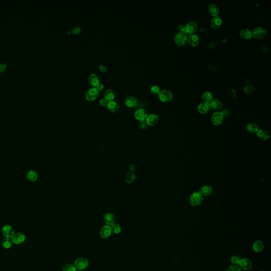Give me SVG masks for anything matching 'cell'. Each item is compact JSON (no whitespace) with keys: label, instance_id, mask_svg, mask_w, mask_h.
<instances>
[{"label":"cell","instance_id":"1","mask_svg":"<svg viewBox=\"0 0 271 271\" xmlns=\"http://www.w3.org/2000/svg\"><path fill=\"white\" fill-rule=\"evenodd\" d=\"M203 201V196L199 192H194L190 197V203L193 206H198L202 203Z\"/></svg>","mask_w":271,"mask_h":271},{"label":"cell","instance_id":"2","mask_svg":"<svg viewBox=\"0 0 271 271\" xmlns=\"http://www.w3.org/2000/svg\"><path fill=\"white\" fill-rule=\"evenodd\" d=\"M74 265L76 268V269L83 270L88 268V261L86 258L81 257L76 259V260L74 262Z\"/></svg>","mask_w":271,"mask_h":271},{"label":"cell","instance_id":"3","mask_svg":"<svg viewBox=\"0 0 271 271\" xmlns=\"http://www.w3.org/2000/svg\"><path fill=\"white\" fill-rule=\"evenodd\" d=\"M99 91L95 86L90 88L85 93V97L87 100L92 101L94 100L98 97Z\"/></svg>","mask_w":271,"mask_h":271},{"label":"cell","instance_id":"4","mask_svg":"<svg viewBox=\"0 0 271 271\" xmlns=\"http://www.w3.org/2000/svg\"><path fill=\"white\" fill-rule=\"evenodd\" d=\"M158 95L160 100L164 102H168L171 101L173 97L172 92L168 90H164L160 91Z\"/></svg>","mask_w":271,"mask_h":271},{"label":"cell","instance_id":"5","mask_svg":"<svg viewBox=\"0 0 271 271\" xmlns=\"http://www.w3.org/2000/svg\"><path fill=\"white\" fill-rule=\"evenodd\" d=\"M267 34V31L262 27L255 28L252 32V36L257 39H261L264 38Z\"/></svg>","mask_w":271,"mask_h":271},{"label":"cell","instance_id":"6","mask_svg":"<svg viewBox=\"0 0 271 271\" xmlns=\"http://www.w3.org/2000/svg\"><path fill=\"white\" fill-rule=\"evenodd\" d=\"M224 121V114L220 112H215L211 117V121L215 126L221 125Z\"/></svg>","mask_w":271,"mask_h":271},{"label":"cell","instance_id":"7","mask_svg":"<svg viewBox=\"0 0 271 271\" xmlns=\"http://www.w3.org/2000/svg\"><path fill=\"white\" fill-rule=\"evenodd\" d=\"M197 29V25L195 22L191 21L183 27V33L185 34H192L196 32Z\"/></svg>","mask_w":271,"mask_h":271},{"label":"cell","instance_id":"8","mask_svg":"<svg viewBox=\"0 0 271 271\" xmlns=\"http://www.w3.org/2000/svg\"><path fill=\"white\" fill-rule=\"evenodd\" d=\"M187 34L184 33L180 32V33H178L175 35L174 40H175V43L176 45L180 46L185 45L187 41Z\"/></svg>","mask_w":271,"mask_h":271},{"label":"cell","instance_id":"9","mask_svg":"<svg viewBox=\"0 0 271 271\" xmlns=\"http://www.w3.org/2000/svg\"><path fill=\"white\" fill-rule=\"evenodd\" d=\"M2 233L5 238H11L15 235V230L10 225H6L3 227L2 229Z\"/></svg>","mask_w":271,"mask_h":271},{"label":"cell","instance_id":"10","mask_svg":"<svg viewBox=\"0 0 271 271\" xmlns=\"http://www.w3.org/2000/svg\"><path fill=\"white\" fill-rule=\"evenodd\" d=\"M13 243L15 244L20 245L22 244L25 240V236L22 233H15L11 238Z\"/></svg>","mask_w":271,"mask_h":271},{"label":"cell","instance_id":"11","mask_svg":"<svg viewBox=\"0 0 271 271\" xmlns=\"http://www.w3.org/2000/svg\"><path fill=\"white\" fill-rule=\"evenodd\" d=\"M112 233V232L110 226L108 225H105L101 228L99 233L102 238L106 239L108 238L111 236Z\"/></svg>","mask_w":271,"mask_h":271},{"label":"cell","instance_id":"12","mask_svg":"<svg viewBox=\"0 0 271 271\" xmlns=\"http://www.w3.org/2000/svg\"><path fill=\"white\" fill-rule=\"evenodd\" d=\"M240 267L242 270H245V271H248L250 270L253 266V263L251 260L249 259H242L241 260L240 263L238 265Z\"/></svg>","mask_w":271,"mask_h":271},{"label":"cell","instance_id":"13","mask_svg":"<svg viewBox=\"0 0 271 271\" xmlns=\"http://www.w3.org/2000/svg\"><path fill=\"white\" fill-rule=\"evenodd\" d=\"M145 121L148 126H155L159 121V117L156 114L152 113L147 115Z\"/></svg>","mask_w":271,"mask_h":271},{"label":"cell","instance_id":"14","mask_svg":"<svg viewBox=\"0 0 271 271\" xmlns=\"http://www.w3.org/2000/svg\"><path fill=\"white\" fill-rule=\"evenodd\" d=\"M147 115V113L143 109H139L137 110L135 112V118L137 120L139 121H145Z\"/></svg>","mask_w":271,"mask_h":271},{"label":"cell","instance_id":"15","mask_svg":"<svg viewBox=\"0 0 271 271\" xmlns=\"http://www.w3.org/2000/svg\"><path fill=\"white\" fill-rule=\"evenodd\" d=\"M188 43L193 47H196L199 43V37L195 34H189L188 38H187Z\"/></svg>","mask_w":271,"mask_h":271},{"label":"cell","instance_id":"16","mask_svg":"<svg viewBox=\"0 0 271 271\" xmlns=\"http://www.w3.org/2000/svg\"><path fill=\"white\" fill-rule=\"evenodd\" d=\"M103 220L106 225L110 226L115 223V216L113 214L109 212L104 215Z\"/></svg>","mask_w":271,"mask_h":271},{"label":"cell","instance_id":"17","mask_svg":"<svg viewBox=\"0 0 271 271\" xmlns=\"http://www.w3.org/2000/svg\"><path fill=\"white\" fill-rule=\"evenodd\" d=\"M210 109L211 107L209 103H202L197 107L198 112L201 114H206L210 111Z\"/></svg>","mask_w":271,"mask_h":271},{"label":"cell","instance_id":"18","mask_svg":"<svg viewBox=\"0 0 271 271\" xmlns=\"http://www.w3.org/2000/svg\"><path fill=\"white\" fill-rule=\"evenodd\" d=\"M222 19L219 16H215L212 18L210 22V25L212 28L214 29H219L222 25Z\"/></svg>","mask_w":271,"mask_h":271},{"label":"cell","instance_id":"19","mask_svg":"<svg viewBox=\"0 0 271 271\" xmlns=\"http://www.w3.org/2000/svg\"><path fill=\"white\" fill-rule=\"evenodd\" d=\"M246 130L251 134L256 133L257 131L259 130V127L257 124L254 122H250L246 125Z\"/></svg>","mask_w":271,"mask_h":271},{"label":"cell","instance_id":"20","mask_svg":"<svg viewBox=\"0 0 271 271\" xmlns=\"http://www.w3.org/2000/svg\"><path fill=\"white\" fill-rule=\"evenodd\" d=\"M213 192V189L212 187L209 186V185H205L203 187H201L200 189V193L202 196H209L212 194Z\"/></svg>","mask_w":271,"mask_h":271},{"label":"cell","instance_id":"21","mask_svg":"<svg viewBox=\"0 0 271 271\" xmlns=\"http://www.w3.org/2000/svg\"><path fill=\"white\" fill-rule=\"evenodd\" d=\"M264 245L263 242L260 241H255L254 242L252 248L256 253H260L264 250Z\"/></svg>","mask_w":271,"mask_h":271},{"label":"cell","instance_id":"22","mask_svg":"<svg viewBox=\"0 0 271 271\" xmlns=\"http://www.w3.org/2000/svg\"><path fill=\"white\" fill-rule=\"evenodd\" d=\"M125 103H126L127 106L130 107V108H132V107L136 106L137 103V100L134 96L130 95V96H128L126 97V99H125Z\"/></svg>","mask_w":271,"mask_h":271},{"label":"cell","instance_id":"23","mask_svg":"<svg viewBox=\"0 0 271 271\" xmlns=\"http://www.w3.org/2000/svg\"><path fill=\"white\" fill-rule=\"evenodd\" d=\"M26 178H27V180L29 181L34 182L38 180V173L34 170H30L27 173V175H26Z\"/></svg>","mask_w":271,"mask_h":271},{"label":"cell","instance_id":"24","mask_svg":"<svg viewBox=\"0 0 271 271\" xmlns=\"http://www.w3.org/2000/svg\"><path fill=\"white\" fill-rule=\"evenodd\" d=\"M88 81L90 84L93 86H97V85L100 83V79L97 74L94 73H91L88 76Z\"/></svg>","mask_w":271,"mask_h":271},{"label":"cell","instance_id":"25","mask_svg":"<svg viewBox=\"0 0 271 271\" xmlns=\"http://www.w3.org/2000/svg\"><path fill=\"white\" fill-rule=\"evenodd\" d=\"M256 135L257 137L260 140H266L269 138V134L268 131L262 129H259V130L256 133Z\"/></svg>","mask_w":271,"mask_h":271},{"label":"cell","instance_id":"26","mask_svg":"<svg viewBox=\"0 0 271 271\" xmlns=\"http://www.w3.org/2000/svg\"><path fill=\"white\" fill-rule=\"evenodd\" d=\"M106 106L110 111L112 112L117 111V110H118L119 109V105L118 103L114 100L109 101Z\"/></svg>","mask_w":271,"mask_h":271},{"label":"cell","instance_id":"27","mask_svg":"<svg viewBox=\"0 0 271 271\" xmlns=\"http://www.w3.org/2000/svg\"><path fill=\"white\" fill-rule=\"evenodd\" d=\"M104 97L109 101L113 100L115 97V92L111 88L106 89L104 92Z\"/></svg>","mask_w":271,"mask_h":271},{"label":"cell","instance_id":"28","mask_svg":"<svg viewBox=\"0 0 271 271\" xmlns=\"http://www.w3.org/2000/svg\"><path fill=\"white\" fill-rule=\"evenodd\" d=\"M240 36L242 39H250L252 37V32L249 29H242L240 32Z\"/></svg>","mask_w":271,"mask_h":271},{"label":"cell","instance_id":"29","mask_svg":"<svg viewBox=\"0 0 271 271\" xmlns=\"http://www.w3.org/2000/svg\"><path fill=\"white\" fill-rule=\"evenodd\" d=\"M208 10L210 15L214 17L218 16V15H219V7H218L215 4L210 5L209 7Z\"/></svg>","mask_w":271,"mask_h":271},{"label":"cell","instance_id":"30","mask_svg":"<svg viewBox=\"0 0 271 271\" xmlns=\"http://www.w3.org/2000/svg\"><path fill=\"white\" fill-rule=\"evenodd\" d=\"M210 107L212 108V109L218 110L221 109L222 107V103L220 101L218 100H212L210 103Z\"/></svg>","mask_w":271,"mask_h":271},{"label":"cell","instance_id":"31","mask_svg":"<svg viewBox=\"0 0 271 271\" xmlns=\"http://www.w3.org/2000/svg\"><path fill=\"white\" fill-rule=\"evenodd\" d=\"M136 180V175L133 172L128 173L125 176V181L126 183L130 184L133 183Z\"/></svg>","mask_w":271,"mask_h":271},{"label":"cell","instance_id":"32","mask_svg":"<svg viewBox=\"0 0 271 271\" xmlns=\"http://www.w3.org/2000/svg\"><path fill=\"white\" fill-rule=\"evenodd\" d=\"M13 242L11 238H5L2 242V245L4 248L9 249L12 246Z\"/></svg>","mask_w":271,"mask_h":271},{"label":"cell","instance_id":"33","mask_svg":"<svg viewBox=\"0 0 271 271\" xmlns=\"http://www.w3.org/2000/svg\"><path fill=\"white\" fill-rule=\"evenodd\" d=\"M202 100L204 101V102L210 103V102L212 100L213 97H212V94L210 92H206L202 94Z\"/></svg>","mask_w":271,"mask_h":271},{"label":"cell","instance_id":"34","mask_svg":"<svg viewBox=\"0 0 271 271\" xmlns=\"http://www.w3.org/2000/svg\"><path fill=\"white\" fill-rule=\"evenodd\" d=\"M110 227L111 228L112 232L115 234H119L121 232V227L117 223H114L110 226Z\"/></svg>","mask_w":271,"mask_h":271},{"label":"cell","instance_id":"35","mask_svg":"<svg viewBox=\"0 0 271 271\" xmlns=\"http://www.w3.org/2000/svg\"><path fill=\"white\" fill-rule=\"evenodd\" d=\"M244 91L245 92L246 94H253L255 92V88L254 86L248 85H246V86H245V88H244Z\"/></svg>","mask_w":271,"mask_h":271},{"label":"cell","instance_id":"36","mask_svg":"<svg viewBox=\"0 0 271 271\" xmlns=\"http://www.w3.org/2000/svg\"><path fill=\"white\" fill-rule=\"evenodd\" d=\"M76 268L74 264H66L63 266V271H76Z\"/></svg>","mask_w":271,"mask_h":271},{"label":"cell","instance_id":"37","mask_svg":"<svg viewBox=\"0 0 271 271\" xmlns=\"http://www.w3.org/2000/svg\"><path fill=\"white\" fill-rule=\"evenodd\" d=\"M241 260H242V259H241L240 257L236 256V255H234V256H233L231 257L230 262L233 264V265H238L239 263H240Z\"/></svg>","mask_w":271,"mask_h":271},{"label":"cell","instance_id":"38","mask_svg":"<svg viewBox=\"0 0 271 271\" xmlns=\"http://www.w3.org/2000/svg\"><path fill=\"white\" fill-rule=\"evenodd\" d=\"M160 91L161 90L160 89V87L157 86V85H154V86L151 87V93H153L154 95H158V94L160 93Z\"/></svg>","mask_w":271,"mask_h":271},{"label":"cell","instance_id":"39","mask_svg":"<svg viewBox=\"0 0 271 271\" xmlns=\"http://www.w3.org/2000/svg\"><path fill=\"white\" fill-rule=\"evenodd\" d=\"M226 271H242V269L238 265H232L227 268Z\"/></svg>","mask_w":271,"mask_h":271},{"label":"cell","instance_id":"40","mask_svg":"<svg viewBox=\"0 0 271 271\" xmlns=\"http://www.w3.org/2000/svg\"><path fill=\"white\" fill-rule=\"evenodd\" d=\"M147 124L146 122V121H140L139 124V127L140 129H145L146 128H147Z\"/></svg>","mask_w":271,"mask_h":271},{"label":"cell","instance_id":"41","mask_svg":"<svg viewBox=\"0 0 271 271\" xmlns=\"http://www.w3.org/2000/svg\"><path fill=\"white\" fill-rule=\"evenodd\" d=\"M108 102H109V101L107 100L105 98H102V99H101L100 100V104L102 106H106Z\"/></svg>","mask_w":271,"mask_h":271},{"label":"cell","instance_id":"42","mask_svg":"<svg viewBox=\"0 0 271 271\" xmlns=\"http://www.w3.org/2000/svg\"><path fill=\"white\" fill-rule=\"evenodd\" d=\"M81 31V28L79 27H74V28L72 30V32L75 34H79Z\"/></svg>","mask_w":271,"mask_h":271},{"label":"cell","instance_id":"43","mask_svg":"<svg viewBox=\"0 0 271 271\" xmlns=\"http://www.w3.org/2000/svg\"><path fill=\"white\" fill-rule=\"evenodd\" d=\"M99 70L101 71V72H103V73H105V72H106L108 70V69H107V67H106V66H105V65H103V64H101L100 66H99Z\"/></svg>","mask_w":271,"mask_h":271},{"label":"cell","instance_id":"44","mask_svg":"<svg viewBox=\"0 0 271 271\" xmlns=\"http://www.w3.org/2000/svg\"><path fill=\"white\" fill-rule=\"evenodd\" d=\"M7 65L6 63H1L0 64V72H3L5 70Z\"/></svg>","mask_w":271,"mask_h":271},{"label":"cell","instance_id":"45","mask_svg":"<svg viewBox=\"0 0 271 271\" xmlns=\"http://www.w3.org/2000/svg\"><path fill=\"white\" fill-rule=\"evenodd\" d=\"M96 88H97V90H99V91H100V90H102L103 88H104V85H103V84H101V83H100L99 84L96 86Z\"/></svg>","mask_w":271,"mask_h":271},{"label":"cell","instance_id":"46","mask_svg":"<svg viewBox=\"0 0 271 271\" xmlns=\"http://www.w3.org/2000/svg\"><path fill=\"white\" fill-rule=\"evenodd\" d=\"M136 166H135L134 164H133V165H131L130 166L129 169L130 171V172H133L136 170Z\"/></svg>","mask_w":271,"mask_h":271},{"label":"cell","instance_id":"47","mask_svg":"<svg viewBox=\"0 0 271 271\" xmlns=\"http://www.w3.org/2000/svg\"><path fill=\"white\" fill-rule=\"evenodd\" d=\"M71 33H72V32H71L70 31H68V32H67V34H71Z\"/></svg>","mask_w":271,"mask_h":271},{"label":"cell","instance_id":"48","mask_svg":"<svg viewBox=\"0 0 271 271\" xmlns=\"http://www.w3.org/2000/svg\"><path fill=\"white\" fill-rule=\"evenodd\" d=\"M76 271H83V270H81V269H76Z\"/></svg>","mask_w":271,"mask_h":271},{"label":"cell","instance_id":"49","mask_svg":"<svg viewBox=\"0 0 271 271\" xmlns=\"http://www.w3.org/2000/svg\"></svg>","mask_w":271,"mask_h":271}]
</instances>
